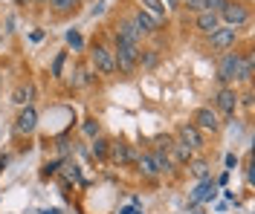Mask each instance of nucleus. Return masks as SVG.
I'll return each instance as SVG.
<instances>
[{
  "label": "nucleus",
  "mask_w": 255,
  "mask_h": 214,
  "mask_svg": "<svg viewBox=\"0 0 255 214\" xmlns=\"http://www.w3.org/2000/svg\"><path fill=\"white\" fill-rule=\"evenodd\" d=\"M241 58H244V52H238V50L221 52V58L215 64V78H218L221 87H235V75H238Z\"/></svg>",
  "instance_id": "1"
},
{
  "label": "nucleus",
  "mask_w": 255,
  "mask_h": 214,
  "mask_svg": "<svg viewBox=\"0 0 255 214\" xmlns=\"http://www.w3.org/2000/svg\"><path fill=\"white\" fill-rule=\"evenodd\" d=\"M139 52H142V47H130V44H122V41H113L116 72H122V75H133L136 67H139Z\"/></svg>",
  "instance_id": "2"
},
{
  "label": "nucleus",
  "mask_w": 255,
  "mask_h": 214,
  "mask_svg": "<svg viewBox=\"0 0 255 214\" xmlns=\"http://www.w3.org/2000/svg\"><path fill=\"white\" fill-rule=\"evenodd\" d=\"M218 17H221V26L241 29V26H247V23H250L253 12H250V3H244V0H229L221 12H218Z\"/></svg>",
  "instance_id": "3"
},
{
  "label": "nucleus",
  "mask_w": 255,
  "mask_h": 214,
  "mask_svg": "<svg viewBox=\"0 0 255 214\" xmlns=\"http://www.w3.org/2000/svg\"><path fill=\"white\" fill-rule=\"evenodd\" d=\"M90 61L99 75H113L116 72V58H113V47H108L105 41H93L90 47Z\"/></svg>",
  "instance_id": "4"
},
{
  "label": "nucleus",
  "mask_w": 255,
  "mask_h": 214,
  "mask_svg": "<svg viewBox=\"0 0 255 214\" xmlns=\"http://www.w3.org/2000/svg\"><path fill=\"white\" fill-rule=\"evenodd\" d=\"M212 110L223 116V119H232L238 113V90L235 87H221L215 93V99H212Z\"/></svg>",
  "instance_id": "5"
},
{
  "label": "nucleus",
  "mask_w": 255,
  "mask_h": 214,
  "mask_svg": "<svg viewBox=\"0 0 255 214\" xmlns=\"http://www.w3.org/2000/svg\"><path fill=\"white\" fill-rule=\"evenodd\" d=\"M206 44H209L212 52L235 50V44H238V29H232V26H218L212 35H206Z\"/></svg>",
  "instance_id": "6"
},
{
  "label": "nucleus",
  "mask_w": 255,
  "mask_h": 214,
  "mask_svg": "<svg viewBox=\"0 0 255 214\" xmlns=\"http://www.w3.org/2000/svg\"><path fill=\"white\" fill-rule=\"evenodd\" d=\"M191 125H194L200 133H218L223 128L221 116L215 113L212 107H197V110H194V116H191Z\"/></svg>",
  "instance_id": "7"
},
{
  "label": "nucleus",
  "mask_w": 255,
  "mask_h": 214,
  "mask_svg": "<svg viewBox=\"0 0 255 214\" xmlns=\"http://www.w3.org/2000/svg\"><path fill=\"white\" fill-rule=\"evenodd\" d=\"M174 139L180 142V145H186V148L191 150V153H197V150H203V133L197 131L191 122H183V125H177L174 131Z\"/></svg>",
  "instance_id": "8"
},
{
  "label": "nucleus",
  "mask_w": 255,
  "mask_h": 214,
  "mask_svg": "<svg viewBox=\"0 0 255 214\" xmlns=\"http://www.w3.org/2000/svg\"><path fill=\"white\" fill-rule=\"evenodd\" d=\"M113 41H122V44H130V47H142V35L136 32L130 17H119L113 23Z\"/></svg>",
  "instance_id": "9"
},
{
  "label": "nucleus",
  "mask_w": 255,
  "mask_h": 214,
  "mask_svg": "<svg viewBox=\"0 0 255 214\" xmlns=\"http://www.w3.org/2000/svg\"><path fill=\"white\" fill-rule=\"evenodd\" d=\"M136 150L130 148V145H125V142H111V150H108V159H111L116 168H128V165L136 162Z\"/></svg>",
  "instance_id": "10"
},
{
  "label": "nucleus",
  "mask_w": 255,
  "mask_h": 214,
  "mask_svg": "<svg viewBox=\"0 0 255 214\" xmlns=\"http://www.w3.org/2000/svg\"><path fill=\"white\" fill-rule=\"evenodd\" d=\"M35 128H38V110L32 104H26L15 119V136H32Z\"/></svg>",
  "instance_id": "11"
},
{
  "label": "nucleus",
  "mask_w": 255,
  "mask_h": 214,
  "mask_svg": "<svg viewBox=\"0 0 255 214\" xmlns=\"http://www.w3.org/2000/svg\"><path fill=\"white\" fill-rule=\"evenodd\" d=\"M130 20H133V26H136V32L142 35H154L159 29V23H162V20H159V17H154V15H148V12H142V9H136V12H133V15H130Z\"/></svg>",
  "instance_id": "12"
},
{
  "label": "nucleus",
  "mask_w": 255,
  "mask_h": 214,
  "mask_svg": "<svg viewBox=\"0 0 255 214\" xmlns=\"http://www.w3.org/2000/svg\"><path fill=\"white\" fill-rule=\"evenodd\" d=\"M215 194H218V182L212 180V177H206V180H200V185L194 188V194L189 197V203L197 206V203H203V200H215Z\"/></svg>",
  "instance_id": "13"
},
{
  "label": "nucleus",
  "mask_w": 255,
  "mask_h": 214,
  "mask_svg": "<svg viewBox=\"0 0 255 214\" xmlns=\"http://www.w3.org/2000/svg\"><path fill=\"white\" fill-rule=\"evenodd\" d=\"M218 26H221V17L215 12H197V17H194V29L200 35H212Z\"/></svg>",
  "instance_id": "14"
},
{
  "label": "nucleus",
  "mask_w": 255,
  "mask_h": 214,
  "mask_svg": "<svg viewBox=\"0 0 255 214\" xmlns=\"http://www.w3.org/2000/svg\"><path fill=\"white\" fill-rule=\"evenodd\" d=\"M255 75V58H253V50L244 52L241 58V67H238V75H235V84H250Z\"/></svg>",
  "instance_id": "15"
},
{
  "label": "nucleus",
  "mask_w": 255,
  "mask_h": 214,
  "mask_svg": "<svg viewBox=\"0 0 255 214\" xmlns=\"http://www.w3.org/2000/svg\"><path fill=\"white\" fill-rule=\"evenodd\" d=\"M165 153H168V156H171V162H174V168H180V165H189L191 159H194V153H191L189 148H186V145H180V142H171V145H168V150H165Z\"/></svg>",
  "instance_id": "16"
},
{
  "label": "nucleus",
  "mask_w": 255,
  "mask_h": 214,
  "mask_svg": "<svg viewBox=\"0 0 255 214\" xmlns=\"http://www.w3.org/2000/svg\"><path fill=\"white\" fill-rule=\"evenodd\" d=\"M136 171H139V174H142V180H157L159 174H157V168H154V159H151V153H148V150H142V153H139V156H136Z\"/></svg>",
  "instance_id": "17"
},
{
  "label": "nucleus",
  "mask_w": 255,
  "mask_h": 214,
  "mask_svg": "<svg viewBox=\"0 0 255 214\" xmlns=\"http://www.w3.org/2000/svg\"><path fill=\"white\" fill-rule=\"evenodd\" d=\"M151 159H154V168H157V174H174V162H171V156L165 153V150L159 148H151Z\"/></svg>",
  "instance_id": "18"
},
{
  "label": "nucleus",
  "mask_w": 255,
  "mask_h": 214,
  "mask_svg": "<svg viewBox=\"0 0 255 214\" xmlns=\"http://www.w3.org/2000/svg\"><path fill=\"white\" fill-rule=\"evenodd\" d=\"M186 168H189V174H191L197 182L206 180V177H212V165H209V159H203V156H194V159H191Z\"/></svg>",
  "instance_id": "19"
},
{
  "label": "nucleus",
  "mask_w": 255,
  "mask_h": 214,
  "mask_svg": "<svg viewBox=\"0 0 255 214\" xmlns=\"http://www.w3.org/2000/svg\"><path fill=\"white\" fill-rule=\"evenodd\" d=\"M12 101H15V104H20V107L32 104V101H35V84H20V87H15Z\"/></svg>",
  "instance_id": "20"
},
{
  "label": "nucleus",
  "mask_w": 255,
  "mask_h": 214,
  "mask_svg": "<svg viewBox=\"0 0 255 214\" xmlns=\"http://www.w3.org/2000/svg\"><path fill=\"white\" fill-rule=\"evenodd\" d=\"M79 3H81V0H49L47 6L58 17H64V15H70V12H76V9H79Z\"/></svg>",
  "instance_id": "21"
},
{
  "label": "nucleus",
  "mask_w": 255,
  "mask_h": 214,
  "mask_svg": "<svg viewBox=\"0 0 255 214\" xmlns=\"http://www.w3.org/2000/svg\"><path fill=\"white\" fill-rule=\"evenodd\" d=\"M108 150H111V139H105V136H96V139H93V148H90L93 159L105 162V159H108Z\"/></svg>",
  "instance_id": "22"
},
{
  "label": "nucleus",
  "mask_w": 255,
  "mask_h": 214,
  "mask_svg": "<svg viewBox=\"0 0 255 214\" xmlns=\"http://www.w3.org/2000/svg\"><path fill=\"white\" fill-rule=\"evenodd\" d=\"M139 3H142V6H139L142 12H148V15L159 17V20H162V17H165V12H168V9L162 6V0H139Z\"/></svg>",
  "instance_id": "23"
},
{
  "label": "nucleus",
  "mask_w": 255,
  "mask_h": 214,
  "mask_svg": "<svg viewBox=\"0 0 255 214\" xmlns=\"http://www.w3.org/2000/svg\"><path fill=\"white\" fill-rule=\"evenodd\" d=\"M61 177H64V182H73V180H79V165L76 162H61Z\"/></svg>",
  "instance_id": "24"
},
{
  "label": "nucleus",
  "mask_w": 255,
  "mask_h": 214,
  "mask_svg": "<svg viewBox=\"0 0 255 214\" xmlns=\"http://www.w3.org/2000/svg\"><path fill=\"white\" fill-rule=\"evenodd\" d=\"M226 3H229V0H203L197 12H215V15H218V12H221V9L226 6Z\"/></svg>",
  "instance_id": "25"
},
{
  "label": "nucleus",
  "mask_w": 255,
  "mask_h": 214,
  "mask_svg": "<svg viewBox=\"0 0 255 214\" xmlns=\"http://www.w3.org/2000/svg\"><path fill=\"white\" fill-rule=\"evenodd\" d=\"M64 61H67V52H58V55H55V61H52V67H49V75H52V78H61Z\"/></svg>",
  "instance_id": "26"
},
{
  "label": "nucleus",
  "mask_w": 255,
  "mask_h": 214,
  "mask_svg": "<svg viewBox=\"0 0 255 214\" xmlns=\"http://www.w3.org/2000/svg\"><path fill=\"white\" fill-rule=\"evenodd\" d=\"M58 168H61V159H52V162H47V165H44V171H41V180L55 177V174H58Z\"/></svg>",
  "instance_id": "27"
},
{
  "label": "nucleus",
  "mask_w": 255,
  "mask_h": 214,
  "mask_svg": "<svg viewBox=\"0 0 255 214\" xmlns=\"http://www.w3.org/2000/svg\"><path fill=\"white\" fill-rule=\"evenodd\" d=\"M157 64V52L154 50H142L139 52V67H154Z\"/></svg>",
  "instance_id": "28"
},
{
  "label": "nucleus",
  "mask_w": 255,
  "mask_h": 214,
  "mask_svg": "<svg viewBox=\"0 0 255 214\" xmlns=\"http://www.w3.org/2000/svg\"><path fill=\"white\" fill-rule=\"evenodd\" d=\"M67 44H70V47H76V50L84 47V41H81V35L76 32V29H73V32H67Z\"/></svg>",
  "instance_id": "29"
},
{
  "label": "nucleus",
  "mask_w": 255,
  "mask_h": 214,
  "mask_svg": "<svg viewBox=\"0 0 255 214\" xmlns=\"http://www.w3.org/2000/svg\"><path fill=\"white\" fill-rule=\"evenodd\" d=\"M99 131H102V128H99V122H93V119H87V122H84V133H87V136H99Z\"/></svg>",
  "instance_id": "30"
},
{
  "label": "nucleus",
  "mask_w": 255,
  "mask_h": 214,
  "mask_svg": "<svg viewBox=\"0 0 255 214\" xmlns=\"http://www.w3.org/2000/svg\"><path fill=\"white\" fill-rule=\"evenodd\" d=\"M244 180H247V185H253L255 177H253V162H247V168H244Z\"/></svg>",
  "instance_id": "31"
},
{
  "label": "nucleus",
  "mask_w": 255,
  "mask_h": 214,
  "mask_svg": "<svg viewBox=\"0 0 255 214\" xmlns=\"http://www.w3.org/2000/svg\"><path fill=\"white\" fill-rule=\"evenodd\" d=\"M200 3H203V0H186V3H183V6H186V9H189V12H197V9H200Z\"/></svg>",
  "instance_id": "32"
},
{
  "label": "nucleus",
  "mask_w": 255,
  "mask_h": 214,
  "mask_svg": "<svg viewBox=\"0 0 255 214\" xmlns=\"http://www.w3.org/2000/svg\"><path fill=\"white\" fill-rule=\"evenodd\" d=\"M183 3H186V0H162L165 9H177V6H183Z\"/></svg>",
  "instance_id": "33"
},
{
  "label": "nucleus",
  "mask_w": 255,
  "mask_h": 214,
  "mask_svg": "<svg viewBox=\"0 0 255 214\" xmlns=\"http://www.w3.org/2000/svg\"><path fill=\"white\" fill-rule=\"evenodd\" d=\"M226 165H229V168H235V165H238V156H232V153H229V156H226Z\"/></svg>",
  "instance_id": "34"
},
{
  "label": "nucleus",
  "mask_w": 255,
  "mask_h": 214,
  "mask_svg": "<svg viewBox=\"0 0 255 214\" xmlns=\"http://www.w3.org/2000/svg\"><path fill=\"white\" fill-rule=\"evenodd\" d=\"M15 3H17V6H23V9H26V6H29L32 0H15Z\"/></svg>",
  "instance_id": "35"
},
{
  "label": "nucleus",
  "mask_w": 255,
  "mask_h": 214,
  "mask_svg": "<svg viewBox=\"0 0 255 214\" xmlns=\"http://www.w3.org/2000/svg\"><path fill=\"white\" fill-rule=\"evenodd\" d=\"M6 162H9V159H6V156H0V174H3V168H6Z\"/></svg>",
  "instance_id": "36"
},
{
  "label": "nucleus",
  "mask_w": 255,
  "mask_h": 214,
  "mask_svg": "<svg viewBox=\"0 0 255 214\" xmlns=\"http://www.w3.org/2000/svg\"><path fill=\"white\" fill-rule=\"evenodd\" d=\"M32 3H35V6H47L49 0H32Z\"/></svg>",
  "instance_id": "37"
},
{
  "label": "nucleus",
  "mask_w": 255,
  "mask_h": 214,
  "mask_svg": "<svg viewBox=\"0 0 255 214\" xmlns=\"http://www.w3.org/2000/svg\"><path fill=\"white\" fill-rule=\"evenodd\" d=\"M44 214H61V212H58V209H47Z\"/></svg>",
  "instance_id": "38"
},
{
  "label": "nucleus",
  "mask_w": 255,
  "mask_h": 214,
  "mask_svg": "<svg viewBox=\"0 0 255 214\" xmlns=\"http://www.w3.org/2000/svg\"><path fill=\"white\" fill-rule=\"evenodd\" d=\"M0 41H3V35H0Z\"/></svg>",
  "instance_id": "39"
}]
</instances>
